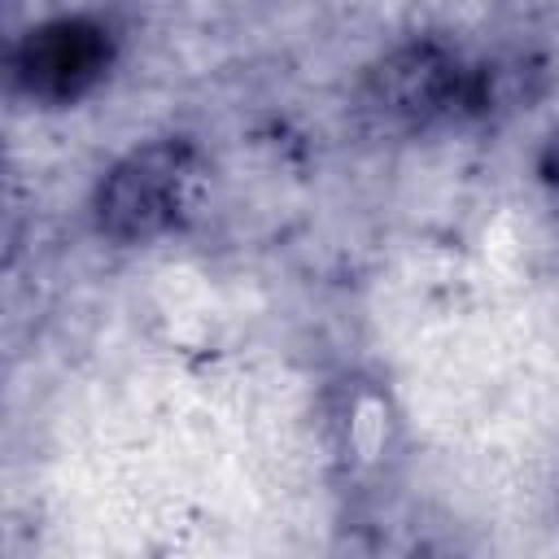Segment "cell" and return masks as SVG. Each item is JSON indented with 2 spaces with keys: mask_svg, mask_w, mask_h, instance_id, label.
Returning a JSON list of instances; mask_svg holds the SVG:
<instances>
[{
  "mask_svg": "<svg viewBox=\"0 0 559 559\" xmlns=\"http://www.w3.org/2000/svg\"><path fill=\"white\" fill-rule=\"evenodd\" d=\"M201 157L188 135H162L122 153L92 192V223L114 245H148L175 231L197 197Z\"/></svg>",
  "mask_w": 559,
  "mask_h": 559,
  "instance_id": "cell-1",
  "label": "cell"
},
{
  "mask_svg": "<svg viewBox=\"0 0 559 559\" xmlns=\"http://www.w3.org/2000/svg\"><path fill=\"white\" fill-rule=\"evenodd\" d=\"M114 61V35L87 13H66L31 26L9 57L13 87L39 105H70L92 92Z\"/></svg>",
  "mask_w": 559,
  "mask_h": 559,
  "instance_id": "cell-2",
  "label": "cell"
},
{
  "mask_svg": "<svg viewBox=\"0 0 559 559\" xmlns=\"http://www.w3.org/2000/svg\"><path fill=\"white\" fill-rule=\"evenodd\" d=\"M463 96H467V66L441 39L397 44L367 74V105H376L384 118L406 127L463 114Z\"/></svg>",
  "mask_w": 559,
  "mask_h": 559,
  "instance_id": "cell-3",
  "label": "cell"
},
{
  "mask_svg": "<svg viewBox=\"0 0 559 559\" xmlns=\"http://www.w3.org/2000/svg\"><path fill=\"white\" fill-rule=\"evenodd\" d=\"M537 175L550 183V188H559V127L542 140V153H537Z\"/></svg>",
  "mask_w": 559,
  "mask_h": 559,
  "instance_id": "cell-4",
  "label": "cell"
}]
</instances>
